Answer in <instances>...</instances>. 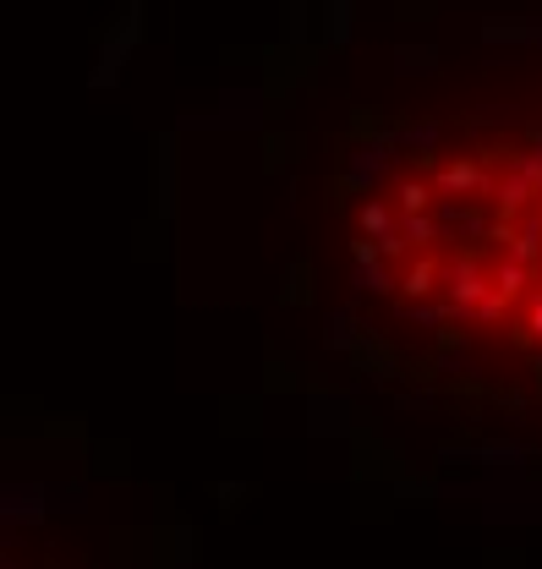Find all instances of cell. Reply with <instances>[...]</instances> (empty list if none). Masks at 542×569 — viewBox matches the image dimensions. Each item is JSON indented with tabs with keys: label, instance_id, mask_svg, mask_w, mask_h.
<instances>
[{
	"label": "cell",
	"instance_id": "obj_1",
	"mask_svg": "<svg viewBox=\"0 0 542 569\" xmlns=\"http://www.w3.org/2000/svg\"><path fill=\"white\" fill-rule=\"evenodd\" d=\"M334 219L356 312L422 373L542 394V83L378 110Z\"/></svg>",
	"mask_w": 542,
	"mask_h": 569
}]
</instances>
